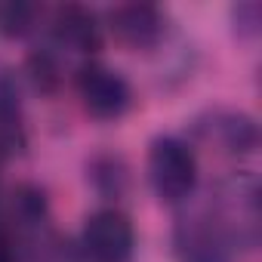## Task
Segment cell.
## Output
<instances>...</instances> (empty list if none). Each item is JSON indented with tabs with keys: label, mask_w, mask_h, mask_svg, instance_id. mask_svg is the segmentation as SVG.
Masks as SVG:
<instances>
[{
	"label": "cell",
	"mask_w": 262,
	"mask_h": 262,
	"mask_svg": "<svg viewBox=\"0 0 262 262\" xmlns=\"http://www.w3.org/2000/svg\"><path fill=\"white\" fill-rule=\"evenodd\" d=\"M31 262H80V253L62 234H43L31 250Z\"/></svg>",
	"instance_id": "7c38bea8"
},
{
	"label": "cell",
	"mask_w": 262,
	"mask_h": 262,
	"mask_svg": "<svg viewBox=\"0 0 262 262\" xmlns=\"http://www.w3.org/2000/svg\"><path fill=\"white\" fill-rule=\"evenodd\" d=\"M148 182L164 204L191 198L198 185V158L176 136H158L148 145Z\"/></svg>",
	"instance_id": "6da1fadb"
},
{
	"label": "cell",
	"mask_w": 262,
	"mask_h": 262,
	"mask_svg": "<svg viewBox=\"0 0 262 262\" xmlns=\"http://www.w3.org/2000/svg\"><path fill=\"white\" fill-rule=\"evenodd\" d=\"M198 133L210 142H216L228 155H253L259 145V129L256 120L244 111L216 108L207 114V123H198Z\"/></svg>",
	"instance_id": "8992f818"
},
{
	"label": "cell",
	"mask_w": 262,
	"mask_h": 262,
	"mask_svg": "<svg viewBox=\"0 0 262 262\" xmlns=\"http://www.w3.org/2000/svg\"><path fill=\"white\" fill-rule=\"evenodd\" d=\"M25 68H28L31 83H34L40 93H53V90L59 86V62H56L53 53H47V50L31 53L28 62H25Z\"/></svg>",
	"instance_id": "8fae6325"
},
{
	"label": "cell",
	"mask_w": 262,
	"mask_h": 262,
	"mask_svg": "<svg viewBox=\"0 0 262 262\" xmlns=\"http://www.w3.org/2000/svg\"><path fill=\"white\" fill-rule=\"evenodd\" d=\"M40 7L34 4H0V34L4 37H25L34 31Z\"/></svg>",
	"instance_id": "30bf717a"
},
{
	"label": "cell",
	"mask_w": 262,
	"mask_h": 262,
	"mask_svg": "<svg viewBox=\"0 0 262 262\" xmlns=\"http://www.w3.org/2000/svg\"><path fill=\"white\" fill-rule=\"evenodd\" d=\"M0 262H19V247L10 234V228L0 225Z\"/></svg>",
	"instance_id": "5bb4252c"
},
{
	"label": "cell",
	"mask_w": 262,
	"mask_h": 262,
	"mask_svg": "<svg viewBox=\"0 0 262 262\" xmlns=\"http://www.w3.org/2000/svg\"><path fill=\"white\" fill-rule=\"evenodd\" d=\"M47 213H50V204H47V191L34 182H19L10 198H7V216L16 228H25V231H40L43 222H47Z\"/></svg>",
	"instance_id": "ba28073f"
},
{
	"label": "cell",
	"mask_w": 262,
	"mask_h": 262,
	"mask_svg": "<svg viewBox=\"0 0 262 262\" xmlns=\"http://www.w3.org/2000/svg\"><path fill=\"white\" fill-rule=\"evenodd\" d=\"M173 253L179 262H234V241L213 213H194L176 222Z\"/></svg>",
	"instance_id": "277c9868"
},
{
	"label": "cell",
	"mask_w": 262,
	"mask_h": 262,
	"mask_svg": "<svg viewBox=\"0 0 262 262\" xmlns=\"http://www.w3.org/2000/svg\"><path fill=\"white\" fill-rule=\"evenodd\" d=\"M136 250V231L126 213L105 207L83 222L80 253L90 262H129Z\"/></svg>",
	"instance_id": "3957f363"
},
{
	"label": "cell",
	"mask_w": 262,
	"mask_h": 262,
	"mask_svg": "<svg viewBox=\"0 0 262 262\" xmlns=\"http://www.w3.org/2000/svg\"><path fill=\"white\" fill-rule=\"evenodd\" d=\"M111 34L129 50H151L164 37V13L155 4H120L108 10Z\"/></svg>",
	"instance_id": "5b68a950"
},
{
	"label": "cell",
	"mask_w": 262,
	"mask_h": 262,
	"mask_svg": "<svg viewBox=\"0 0 262 262\" xmlns=\"http://www.w3.org/2000/svg\"><path fill=\"white\" fill-rule=\"evenodd\" d=\"M74 86H77V96H80L86 114L96 120H117L133 105V90H129L126 77L102 62L80 65Z\"/></svg>",
	"instance_id": "7a4b0ae2"
},
{
	"label": "cell",
	"mask_w": 262,
	"mask_h": 262,
	"mask_svg": "<svg viewBox=\"0 0 262 262\" xmlns=\"http://www.w3.org/2000/svg\"><path fill=\"white\" fill-rule=\"evenodd\" d=\"M234 22H237V31H241V34L253 37V34L259 31V7H256V4L237 7V10H234Z\"/></svg>",
	"instance_id": "4fadbf2b"
},
{
	"label": "cell",
	"mask_w": 262,
	"mask_h": 262,
	"mask_svg": "<svg viewBox=\"0 0 262 262\" xmlns=\"http://www.w3.org/2000/svg\"><path fill=\"white\" fill-rule=\"evenodd\" d=\"M53 40L71 53L80 56H93L102 47V25L96 19L93 10L80 7V4H65L53 13Z\"/></svg>",
	"instance_id": "52a82bcc"
},
{
	"label": "cell",
	"mask_w": 262,
	"mask_h": 262,
	"mask_svg": "<svg viewBox=\"0 0 262 262\" xmlns=\"http://www.w3.org/2000/svg\"><path fill=\"white\" fill-rule=\"evenodd\" d=\"M28 148V129L19 96L10 80H0V155H22Z\"/></svg>",
	"instance_id": "9c48e42d"
},
{
	"label": "cell",
	"mask_w": 262,
	"mask_h": 262,
	"mask_svg": "<svg viewBox=\"0 0 262 262\" xmlns=\"http://www.w3.org/2000/svg\"><path fill=\"white\" fill-rule=\"evenodd\" d=\"M0 161H4V155H0Z\"/></svg>",
	"instance_id": "9a60e30c"
}]
</instances>
